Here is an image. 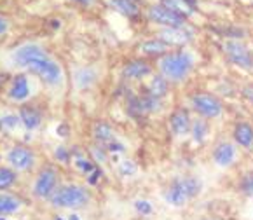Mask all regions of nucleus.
Here are the masks:
<instances>
[{"label": "nucleus", "instance_id": "nucleus-30", "mask_svg": "<svg viewBox=\"0 0 253 220\" xmlns=\"http://www.w3.org/2000/svg\"><path fill=\"white\" fill-rule=\"evenodd\" d=\"M2 124H7V126H14V124H18V117H5V119H2Z\"/></svg>", "mask_w": 253, "mask_h": 220}, {"label": "nucleus", "instance_id": "nucleus-32", "mask_svg": "<svg viewBox=\"0 0 253 220\" xmlns=\"http://www.w3.org/2000/svg\"><path fill=\"white\" fill-rule=\"evenodd\" d=\"M77 4H81V5H91L94 2V0H75Z\"/></svg>", "mask_w": 253, "mask_h": 220}, {"label": "nucleus", "instance_id": "nucleus-29", "mask_svg": "<svg viewBox=\"0 0 253 220\" xmlns=\"http://www.w3.org/2000/svg\"><path fill=\"white\" fill-rule=\"evenodd\" d=\"M7 28H9V23H7V19L0 18V35H4L5 32H7Z\"/></svg>", "mask_w": 253, "mask_h": 220}, {"label": "nucleus", "instance_id": "nucleus-16", "mask_svg": "<svg viewBox=\"0 0 253 220\" xmlns=\"http://www.w3.org/2000/svg\"><path fill=\"white\" fill-rule=\"evenodd\" d=\"M140 51L147 56H164L166 52H169V45L163 42L161 39H152V41H145L140 44Z\"/></svg>", "mask_w": 253, "mask_h": 220}, {"label": "nucleus", "instance_id": "nucleus-4", "mask_svg": "<svg viewBox=\"0 0 253 220\" xmlns=\"http://www.w3.org/2000/svg\"><path fill=\"white\" fill-rule=\"evenodd\" d=\"M89 201V192L86 187L81 185H65L54 190V194L51 196V203L56 208H82Z\"/></svg>", "mask_w": 253, "mask_h": 220}, {"label": "nucleus", "instance_id": "nucleus-27", "mask_svg": "<svg viewBox=\"0 0 253 220\" xmlns=\"http://www.w3.org/2000/svg\"><path fill=\"white\" fill-rule=\"evenodd\" d=\"M134 210H136L140 215H150V213L154 212L152 205H150L149 201H145V199H138V201L134 203Z\"/></svg>", "mask_w": 253, "mask_h": 220}, {"label": "nucleus", "instance_id": "nucleus-14", "mask_svg": "<svg viewBox=\"0 0 253 220\" xmlns=\"http://www.w3.org/2000/svg\"><path fill=\"white\" fill-rule=\"evenodd\" d=\"M232 136H234V142L239 147L250 150L253 149V126L250 123H238L232 131Z\"/></svg>", "mask_w": 253, "mask_h": 220}, {"label": "nucleus", "instance_id": "nucleus-1", "mask_svg": "<svg viewBox=\"0 0 253 220\" xmlns=\"http://www.w3.org/2000/svg\"><path fill=\"white\" fill-rule=\"evenodd\" d=\"M12 60L18 67L26 68L32 74L39 75L49 86H58L63 82V70L47 52L37 44H26L12 54Z\"/></svg>", "mask_w": 253, "mask_h": 220}, {"label": "nucleus", "instance_id": "nucleus-21", "mask_svg": "<svg viewBox=\"0 0 253 220\" xmlns=\"http://www.w3.org/2000/svg\"><path fill=\"white\" fill-rule=\"evenodd\" d=\"M23 206V201L16 196H0V215L16 213Z\"/></svg>", "mask_w": 253, "mask_h": 220}, {"label": "nucleus", "instance_id": "nucleus-5", "mask_svg": "<svg viewBox=\"0 0 253 220\" xmlns=\"http://www.w3.org/2000/svg\"><path fill=\"white\" fill-rule=\"evenodd\" d=\"M190 105L203 119H216L223 112L222 101L211 93H194L190 96Z\"/></svg>", "mask_w": 253, "mask_h": 220}, {"label": "nucleus", "instance_id": "nucleus-19", "mask_svg": "<svg viewBox=\"0 0 253 220\" xmlns=\"http://www.w3.org/2000/svg\"><path fill=\"white\" fill-rule=\"evenodd\" d=\"M110 5L127 18H136L140 14V7L134 0H110Z\"/></svg>", "mask_w": 253, "mask_h": 220}, {"label": "nucleus", "instance_id": "nucleus-31", "mask_svg": "<svg viewBox=\"0 0 253 220\" xmlns=\"http://www.w3.org/2000/svg\"><path fill=\"white\" fill-rule=\"evenodd\" d=\"M245 96L248 98L250 101H253V86L245 88Z\"/></svg>", "mask_w": 253, "mask_h": 220}, {"label": "nucleus", "instance_id": "nucleus-33", "mask_svg": "<svg viewBox=\"0 0 253 220\" xmlns=\"http://www.w3.org/2000/svg\"><path fill=\"white\" fill-rule=\"evenodd\" d=\"M68 220H79V217H77V215H72V217H70V219H68Z\"/></svg>", "mask_w": 253, "mask_h": 220}, {"label": "nucleus", "instance_id": "nucleus-17", "mask_svg": "<svg viewBox=\"0 0 253 220\" xmlns=\"http://www.w3.org/2000/svg\"><path fill=\"white\" fill-rule=\"evenodd\" d=\"M168 91H169V81L164 79L163 75H154L149 82V88H147V94L161 100L163 96H166Z\"/></svg>", "mask_w": 253, "mask_h": 220}, {"label": "nucleus", "instance_id": "nucleus-9", "mask_svg": "<svg viewBox=\"0 0 253 220\" xmlns=\"http://www.w3.org/2000/svg\"><path fill=\"white\" fill-rule=\"evenodd\" d=\"M194 34L190 30H187L185 26H166L159 32L157 39H161L163 42H166L169 47L171 45H185L192 41Z\"/></svg>", "mask_w": 253, "mask_h": 220}, {"label": "nucleus", "instance_id": "nucleus-20", "mask_svg": "<svg viewBox=\"0 0 253 220\" xmlns=\"http://www.w3.org/2000/svg\"><path fill=\"white\" fill-rule=\"evenodd\" d=\"M94 138H96V142L100 143L101 147H107L108 143H112L114 140H116V134H114V130H112L108 124L105 123H98L96 126H94Z\"/></svg>", "mask_w": 253, "mask_h": 220}, {"label": "nucleus", "instance_id": "nucleus-3", "mask_svg": "<svg viewBox=\"0 0 253 220\" xmlns=\"http://www.w3.org/2000/svg\"><path fill=\"white\" fill-rule=\"evenodd\" d=\"M203 183L199 178L196 176H183V178H178L168 187L166 192H164V201L171 206H180L187 205L190 199H194L196 196L201 192Z\"/></svg>", "mask_w": 253, "mask_h": 220}, {"label": "nucleus", "instance_id": "nucleus-12", "mask_svg": "<svg viewBox=\"0 0 253 220\" xmlns=\"http://www.w3.org/2000/svg\"><path fill=\"white\" fill-rule=\"evenodd\" d=\"M192 128V121H190V114L185 108H176L175 112L169 117V130L175 136H185L190 133Z\"/></svg>", "mask_w": 253, "mask_h": 220}, {"label": "nucleus", "instance_id": "nucleus-26", "mask_svg": "<svg viewBox=\"0 0 253 220\" xmlns=\"http://www.w3.org/2000/svg\"><path fill=\"white\" fill-rule=\"evenodd\" d=\"M119 173L123 176H131L136 173V164L131 163V161H123V163L119 164Z\"/></svg>", "mask_w": 253, "mask_h": 220}, {"label": "nucleus", "instance_id": "nucleus-28", "mask_svg": "<svg viewBox=\"0 0 253 220\" xmlns=\"http://www.w3.org/2000/svg\"><path fill=\"white\" fill-rule=\"evenodd\" d=\"M241 190L245 194L253 196V173H248V175L243 176L241 180Z\"/></svg>", "mask_w": 253, "mask_h": 220}, {"label": "nucleus", "instance_id": "nucleus-15", "mask_svg": "<svg viewBox=\"0 0 253 220\" xmlns=\"http://www.w3.org/2000/svg\"><path fill=\"white\" fill-rule=\"evenodd\" d=\"M28 94H30V84H28V79H26L25 75H18V77L12 81L9 96L16 101H21V100H26Z\"/></svg>", "mask_w": 253, "mask_h": 220}, {"label": "nucleus", "instance_id": "nucleus-10", "mask_svg": "<svg viewBox=\"0 0 253 220\" xmlns=\"http://www.w3.org/2000/svg\"><path fill=\"white\" fill-rule=\"evenodd\" d=\"M7 161L14 170L19 172H25V170H30L34 166V152L26 147H12L7 152Z\"/></svg>", "mask_w": 253, "mask_h": 220}, {"label": "nucleus", "instance_id": "nucleus-6", "mask_svg": "<svg viewBox=\"0 0 253 220\" xmlns=\"http://www.w3.org/2000/svg\"><path fill=\"white\" fill-rule=\"evenodd\" d=\"M223 52H225V56L229 58V61L234 63L236 67L245 68V70L253 68V54L250 52V49L246 47L243 42L238 41V39H234V41H225V44H223Z\"/></svg>", "mask_w": 253, "mask_h": 220}, {"label": "nucleus", "instance_id": "nucleus-34", "mask_svg": "<svg viewBox=\"0 0 253 220\" xmlns=\"http://www.w3.org/2000/svg\"><path fill=\"white\" fill-rule=\"evenodd\" d=\"M205 220H215V219H205Z\"/></svg>", "mask_w": 253, "mask_h": 220}, {"label": "nucleus", "instance_id": "nucleus-25", "mask_svg": "<svg viewBox=\"0 0 253 220\" xmlns=\"http://www.w3.org/2000/svg\"><path fill=\"white\" fill-rule=\"evenodd\" d=\"M16 182V173L11 168H0V190L9 189Z\"/></svg>", "mask_w": 253, "mask_h": 220}, {"label": "nucleus", "instance_id": "nucleus-2", "mask_svg": "<svg viewBox=\"0 0 253 220\" xmlns=\"http://www.w3.org/2000/svg\"><path fill=\"white\" fill-rule=\"evenodd\" d=\"M194 65H196V60L192 52L180 49L173 52L169 51L164 56H161L157 67H159L161 75L169 82H182L190 75Z\"/></svg>", "mask_w": 253, "mask_h": 220}, {"label": "nucleus", "instance_id": "nucleus-13", "mask_svg": "<svg viewBox=\"0 0 253 220\" xmlns=\"http://www.w3.org/2000/svg\"><path fill=\"white\" fill-rule=\"evenodd\" d=\"M152 74V67L145 60H134L123 68V75L127 81H142Z\"/></svg>", "mask_w": 253, "mask_h": 220}, {"label": "nucleus", "instance_id": "nucleus-7", "mask_svg": "<svg viewBox=\"0 0 253 220\" xmlns=\"http://www.w3.org/2000/svg\"><path fill=\"white\" fill-rule=\"evenodd\" d=\"M147 18H149V21L156 23V25H161L163 28H166V26H185V23H187V18L176 14L175 11L168 9L166 5H163V4H156V5H152V7H149Z\"/></svg>", "mask_w": 253, "mask_h": 220}, {"label": "nucleus", "instance_id": "nucleus-18", "mask_svg": "<svg viewBox=\"0 0 253 220\" xmlns=\"http://www.w3.org/2000/svg\"><path fill=\"white\" fill-rule=\"evenodd\" d=\"M161 4L166 5L171 11H175L176 14L183 16V18H189V16H192L196 12V7L189 0H161Z\"/></svg>", "mask_w": 253, "mask_h": 220}, {"label": "nucleus", "instance_id": "nucleus-11", "mask_svg": "<svg viewBox=\"0 0 253 220\" xmlns=\"http://www.w3.org/2000/svg\"><path fill=\"white\" fill-rule=\"evenodd\" d=\"M236 156H238V152H236V147L234 143L231 142H220L215 145V149H213V163L216 164V166H220V168H229L232 163L236 161Z\"/></svg>", "mask_w": 253, "mask_h": 220}, {"label": "nucleus", "instance_id": "nucleus-24", "mask_svg": "<svg viewBox=\"0 0 253 220\" xmlns=\"http://www.w3.org/2000/svg\"><path fill=\"white\" fill-rule=\"evenodd\" d=\"M75 166H77V170L79 172H82L84 175H87V176H91V175H94V173L98 172V168L94 166L93 163H91L89 159H87L86 156H75Z\"/></svg>", "mask_w": 253, "mask_h": 220}, {"label": "nucleus", "instance_id": "nucleus-8", "mask_svg": "<svg viewBox=\"0 0 253 220\" xmlns=\"http://www.w3.org/2000/svg\"><path fill=\"white\" fill-rule=\"evenodd\" d=\"M56 185H58V173L52 168H45L39 173L37 180L34 183V194L37 198H51L54 194Z\"/></svg>", "mask_w": 253, "mask_h": 220}, {"label": "nucleus", "instance_id": "nucleus-23", "mask_svg": "<svg viewBox=\"0 0 253 220\" xmlns=\"http://www.w3.org/2000/svg\"><path fill=\"white\" fill-rule=\"evenodd\" d=\"M190 133H192V138L198 143H203L205 138L208 136V123L205 119H198L192 123V128H190Z\"/></svg>", "mask_w": 253, "mask_h": 220}, {"label": "nucleus", "instance_id": "nucleus-22", "mask_svg": "<svg viewBox=\"0 0 253 220\" xmlns=\"http://www.w3.org/2000/svg\"><path fill=\"white\" fill-rule=\"evenodd\" d=\"M19 119L25 124L26 130H35L41 124V114L37 110H34V108H23Z\"/></svg>", "mask_w": 253, "mask_h": 220}]
</instances>
